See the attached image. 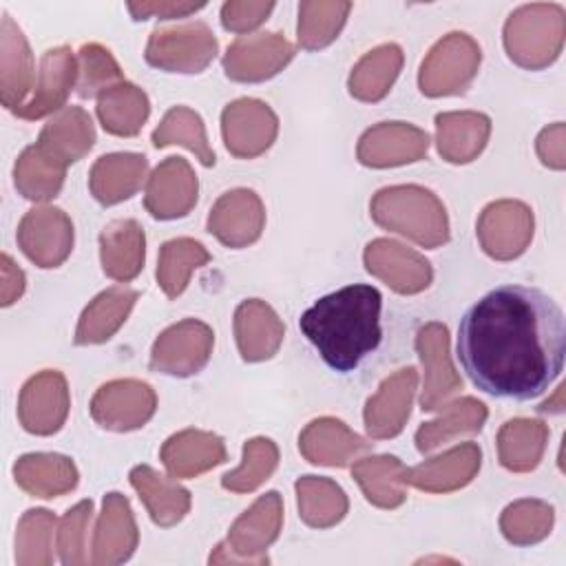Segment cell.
Listing matches in <instances>:
<instances>
[{"instance_id":"cell-3","label":"cell","mask_w":566,"mask_h":566,"mask_svg":"<svg viewBox=\"0 0 566 566\" xmlns=\"http://www.w3.org/2000/svg\"><path fill=\"white\" fill-rule=\"evenodd\" d=\"M369 212L380 228L422 248H438L449 241L447 210L429 188L416 184L380 188L369 203Z\"/></svg>"},{"instance_id":"cell-15","label":"cell","mask_w":566,"mask_h":566,"mask_svg":"<svg viewBox=\"0 0 566 566\" xmlns=\"http://www.w3.org/2000/svg\"><path fill=\"white\" fill-rule=\"evenodd\" d=\"M416 352L424 369L420 407L422 411H438L453 394L462 389V378L455 371L449 354L447 325L436 321L422 325L416 334Z\"/></svg>"},{"instance_id":"cell-32","label":"cell","mask_w":566,"mask_h":566,"mask_svg":"<svg viewBox=\"0 0 566 566\" xmlns=\"http://www.w3.org/2000/svg\"><path fill=\"white\" fill-rule=\"evenodd\" d=\"M15 484L31 497H60L77 486L75 462L62 453H27L13 464Z\"/></svg>"},{"instance_id":"cell-52","label":"cell","mask_w":566,"mask_h":566,"mask_svg":"<svg viewBox=\"0 0 566 566\" xmlns=\"http://www.w3.org/2000/svg\"><path fill=\"white\" fill-rule=\"evenodd\" d=\"M203 7L206 2H130L128 11L133 13L135 20H146V18L170 20V18H186Z\"/></svg>"},{"instance_id":"cell-23","label":"cell","mask_w":566,"mask_h":566,"mask_svg":"<svg viewBox=\"0 0 566 566\" xmlns=\"http://www.w3.org/2000/svg\"><path fill=\"white\" fill-rule=\"evenodd\" d=\"M35 84L33 53L22 29L9 13L0 22V99L2 106L15 113Z\"/></svg>"},{"instance_id":"cell-53","label":"cell","mask_w":566,"mask_h":566,"mask_svg":"<svg viewBox=\"0 0 566 566\" xmlns=\"http://www.w3.org/2000/svg\"><path fill=\"white\" fill-rule=\"evenodd\" d=\"M24 272L13 263V259L9 254H2V285H0V305L9 307L13 305L22 292H24Z\"/></svg>"},{"instance_id":"cell-33","label":"cell","mask_w":566,"mask_h":566,"mask_svg":"<svg viewBox=\"0 0 566 566\" xmlns=\"http://www.w3.org/2000/svg\"><path fill=\"white\" fill-rule=\"evenodd\" d=\"M128 480L157 526H175L190 511V491L177 484V480L157 473L148 464L133 467Z\"/></svg>"},{"instance_id":"cell-6","label":"cell","mask_w":566,"mask_h":566,"mask_svg":"<svg viewBox=\"0 0 566 566\" xmlns=\"http://www.w3.org/2000/svg\"><path fill=\"white\" fill-rule=\"evenodd\" d=\"M482 62L480 44L462 33L453 31L438 40L418 71V86L427 97L462 95L478 75Z\"/></svg>"},{"instance_id":"cell-38","label":"cell","mask_w":566,"mask_h":566,"mask_svg":"<svg viewBox=\"0 0 566 566\" xmlns=\"http://www.w3.org/2000/svg\"><path fill=\"white\" fill-rule=\"evenodd\" d=\"M405 53L398 44L387 42L365 53L349 73V93L360 102H380L400 75Z\"/></svg>"},{"instance_id":"cell-44","label":"cell","mask_w":566,"mask_h":566,"mask_svg":"<svg viewBox=\"0 0 566 566\" xmlns=\"http://www.w3.org/2000/svg\"><path fill=\"white\" fill-rule=\"evenodd\" d=\"M352 2L343 0H305L298 4V44L305 51L329 46L347 22Z\"/></svg>"},{"instance_id":"cell-18","label":"cell","mask_w":566,"mask_h":566,"mask_svg":"<svg viewBox=\"0 0 566 566\" xmlns=\"http://www.w3.org/2000/svg\"><path fill=\"white\" fill-rule=\"evenodd\" d=\"M139 544L137 522L126 495L111 491L104 495L102 513L95 522L91 564L93 566H117L133 557Z\"/></svg>"},{"instance_id":"cell-40","label":"cell","mask_w":566,"mask_h":566,"mask_svg":"<svg viewBox=\"0 0 566 566\" xmlns=\"http://www.w3.org/2000/svg\"><path fill=\"white\" fill-rule=\"evenodd\" d=\"M296 489V502H298V515L301 520L312 528H329L336 526L347 509V495L329 478L321 475H303L294 484Z\"/></svg>"},{"instance_id":"cell-2","label":"cell","mask_w":566,"mask_h":566,"mask_svg":"<svg viewBox=\"0 0 566 566\" xmlns=\"http://www.w3.org/2000/svg\"><path fill=\"white\" fill-rule=\"evenodd\" d=\"M382 296L374 285L354 283L321 296L298 318L301 332L321 358L345 374L371 354L382 336Z\"/></svg>"},{"instance_id":"cell-50","label":"cell","mask_w":566,"mask_h":566,"mask_svg":"<svg viewBox=\"0 0 566 566\" xmlns=\"http://www.w3.org/2000/svg\"><path fill=\"white\" fill-rule=\"evenodd\" d=\"M274 2H252V0H230L221 7V24L232 33H250L268 20Z\"/></svg>"},{"instance_id":"cell-22","label":"cell","mask_w":566,"mask_h":566,"mask_svg":"<svg viewBox=\"0 0 566 566\" xmlns=\"http://www.w3.org/2000/svg\"><path fill=\"white\" fill-rule=\"evenodd\" d=\"M77 84V57L69 46L44 51L31 97L13 113L22 119H42L60 113Z\"/></svg>"},{"instance_id":"cell-1","label":"cell","mask_w":566,"mask_h":566,"mask_svg":"<svg viewBox=\"0 0 566 566\" xmlns=\"http://www.w3.org/2000/svg\"><path fill=\"white\" fill-rule=\"evenodd\" d=\"M564 312L537 287L497 285L460 318V365L478 389L497 398L544 394L564 367Z\"/></svg>"},{"instance_id":"cell-9","label":"cell","mask_w":566,"mask_h":566,"mask_svg":"<svg viewBox=\"0 0 566 566\" xmlns=\"http://www.w3.org/2000/svg\"><path fill=\"white\" fill-rule=\"evenodd\" d=\"M535 230L533 210L517 199L489 203L478 219V241L495 261H513L526 252Z\"/></svg>"},{"instance_id":"cell-14","label":"cell","mask_w":566,"mask_h":566,"mask_svg":"<svg viewBox=\"0 0 566 566\" xmlns=\"http://www.w3.org/2000/svg\"><path fill=\"white\" fill-rule=\"evenodd\" d=\"M71 409V394L62 371L44 369L20 389L18 418L33 436H53L62 429Z\"/></svg>"},{"instance_id":"cell-5","label":"cell","mask_w":566,"mask_h":566,"mask_svg":"<svg viewBox=\"0 0 566 566\" xmlns=\"http://www.w3.org/2000/svg\"><path fill=\"white\" fill-rule=\"evenodd\" d=\"M283 528V497L279 491L259 495L230 526L226 542L217 544L210 564H268L265 551Z\"/></svg>"},{"instance_id":"cell-37","label":"cell","mask_w":566,"mask_h":566,"mask_svg":"<svg viewBox=\"0 0 566 566\" xmlns=\"http://www.w3.org/2000/svg\"><path fill=\"white\" fill-rule=\"evenodd\" d=\"M548 427L535 418L506 420L497 431V458L500 464L513 473L533 471L546 451Z\"/></svg>"},{"instance_id":"cell-11","label":"cell","mask_w":566,"mask_h":566,"mask_svg":"<svg viewBox=\"0 0 566 566\" xmlns=\"http://www.w3.org/2000/svg\"><path fill=\"white\" fill-rule=\"evenodd\" d=\"M15 239L38 268H57L73 250V221L62 208L35 206L20 219Z\"/></svg>"},{"instance_id":"cell-13","label":"cell","mask_w":566,"mask_h":566,"mask_svg":"<svg viewBox=\"0 0 566 566\" xmlns=\"http://www.w3.org/2000/svg\"><path fill=\"white\" fill-rule=\"evenodd\" d=\"M279 117L261 99L239 97L226 104L221 113V135L230 155L254 159L263 155L276 139Z\"/></svg>"},{"instance_id":"cell-35","label":"cell","mask_w":566,"mask_h":566,"mask_svg":"<svg viewBox=\"0 0 566 566\" xmlns=\"http://www.w3.org/2000/svg\"><path fill=\"white\" fill-rule=\"evenodd\" d=\"M407 467L400 458L382 453L360 458L352 467L365 500L378 509H398L407 500Z\"/></svg>"},{"instance_id":"cell-36","label":"cell","mask_w":566,"mask_h":566,"mask_svg":"<svg viewBox=\"0 0 566 566\" xmlns=\"http://www.w3.org/2000/svg\"><path fill=\"white\" fill-rule=\"evenodd\" d=\"M489 418V409L482 400L473 396L458 398L447 402L440 409V416L420 424L416 431V449L420 453H429L436 447L467 433H478Z\"/></svg>"},{"instance_id":"cell-43","label":"cell","mask_w":566,"mask_h":566,"mask_svg":"<svg viewBox=\"0 0 566 566\" xmlns=\"http://www.w3.org/2000/svg\"><path fill=\"white\" fill-rule=\"evenodd\" d=\"M153 146L166 148V146H184L190 153L197 155V159L203 166H214V150L210 148L206 126L199 113H195L188 106H172L159 122V126L153 130Z\"/></svg>"},{"instance_id":"cell-16","label":"cell","mask_w":566,"mask_h":566,"mask_svg":"<svg viewBox=\"0 0 566 566\" xmlns=\"http://www.w3.org/2000/svg\"><path fill=\"white\" fill-rule=\"evenodd\" d=\"M363 261L369 274L398 294H418L433 281L431 263L416 250L394 239H374L365 245Z\"/></svg>"},{"instance_id":"cell-7","label":"cell","mask_w":566,"mask_h":566,"mask_svg":"<svg viewBox=\"0 0 566 566\" xmlns=\"http://www.w3.org/2000/svg\"><path fill=\"white\" fill-rule=\"evenodd\" d=\"M219 42L206 22L157 27L146 42V62L166 73H201L217 55Z\"/></svg>"},{"instance_id":"cell-29","label":"cell","mask_w":566,"mask_h":566,"mask_svg":"<svg viewBox=\"0 0 566 566\" xmlns=\"http://www.w3.org/2000/svg\"><path fill=\"white\" fill-rule=\"evenodd\" d=\"M491 119L478 111H451L436 115L438 153L449 164H469L486 146Z\"/></svg>"},{"instance_id":"cell-49","label":"cell","mask_w":566,"mask_h":566,"mask_svg":"<svg viewBox=\"0 0 566 566\" xmlns=\"http://www.w3.org/2000/svg\"><path fill=\"white\" fill-rule=\"evenodd\" d=\"M91 515H93V502L82 500L75 506H71L60 520L57 533H55V548L64 566L91 564V557L86 551V531H88Z\"/></svg>"},{"instance_id":"cell-8","label":"cell","mask_w":566,"mask_h":566,"mask_svg":"<svg viewBox=\"0 0 566 566\" xmlns=\"http://www.w3.org/2000/svg\"><path fill=\"white\" fill-rule=\"evenodd\" d=\"M214 347V332L210 325L197 318H184L170 327H166L150 349V369L188 378L192 374H199Z\"/></svg>"},{"instance_id":"cell-46","label":"cell","mask_w":566,"mask_h":566,"mask_svg":"<svg viewBox=\"0 0 566 566\" xmlns=\"http://www.w3.org/2000/svg\"><path fill=\"white\" fill-rule=\"evenodd\" d=\"M55 515L49 509H29L15 528V564L49 566L53 564Z\"/></svg>"},{"instance_id":"cell-51","label":"cell","mask_w":566,"mask_h":566,"mask_svg":"<svg viewBox=\"0 0 566 566\" xmlns=\"http://www.w3.org/2000/svg\"><path fill=\"white\" fill-rule=\"evenodd\" d=\"M566 128L562 122H555L546 126L535 142L537 157L542 159L544 166L553 170H564L566 168Z\"/></svg>"},{"instance_id":"cell-26","label":"cell","mask_w":566,"mask_h":566,"mask_svg":"<svg viewBox=\"0 0 566 566\" xmlns=\"http://www.w3.org/2000/svg\"><path fill=\"white\" fill-rule=\"evenodd\" d=\"M371 444L352 431L338 418H316L298 436V451L318 467H347L358 453L369 451Z\"/></svg>"},{"instance_id":"cell-47","label":"cell","mask_w":566,"mask_h":566,"mask_svg":"<svg viewBox=\"0 0 566 566\" xmlns=\"http://www.w3.org/2000/svg\"><path fill=\"white\" fill-rule=\"evenodd\" d=\"M279 467V447L270 438H252L243 444V460L237 469L221 478V486L232 493H250L259 489Z\"/></svg>"},{"instance_id":"cell-27","label":"cell","mask_w":566,"mask_h":566,"mask_svg":"<svg viewBox=\"0 0 566 566\" xmlns=\"http://www.w3.org/2000/svg\"><path fill=\"white\" fill-rule=\"evenodd\" d=\"M285 336L279 314L261 298H248L234 310V338L245 363L272 358Z\"/></svg>"},{"instance_id":"cell-12","label":"cell","mask_w":566,"mask_h":566,"mask_svg":"<svg viewBox=\"0 0 566 566\" xmlns=\"http://www.w3.org/2000/svg\"><path fill=\"white\" fill-rule=\"evenodd\" d=\"M294 57V44L279 31L239 35L226 51L221 64L230 80L243 84L265 82L279 75Z\"/></svg>"},{"instance_id":"cell-48","label":"cell","mask_w":566,"mask_h":566,"mask_svg":"<svg viewBox=\"0 0 566 566\" xmlns=\"http://www.w3.org/2000/svg\"><path fill=\"white\" fill-rule=\"evenodd\" d=\"M124 82L122 69L113 53L97 44L88 42L80 49L77 53V95L88 99V97H99L104 91L111 86Z\"/></svg>"},{"instance_id":"cell-4","label":"cell","mask_w":566,"mask_h":566,"mask_svg":"<svg viewBox=\"0 0 566 566\" xmlns=\"http://www.w3.org/2000/svg\"><path fill=\"white\" fill-rule=\"evenodd\" d=\"M566 11L555 2H533L515 9L504 22L506 55L522 69L551 66L564 46Z\"/></svg>"},{"instance_id":"cell-28","label":"cell","mask_w":566,"mask_h":566,"mask_svg":"<svg viewBox=\"0 0 566 566\" xmlns=\"http://www.w3.org/2000/svg\"><path fill=\"white\" fill-rule=\"evenodd\" d=\"M99 261L108 279L128 283L146 261V234L135 219H115L99 232Z\"/></svg>"},{"instance_id":"cell-31","label":"cell","mask_w":566,"mask_h":566,"mask_svg":"<svg viewBox=\"0 0 566 566\" xmlns=\"http://www.w3.org/2000/svg\"><path fill=\"white\" fill-rule=\"evenodd\" d=\"M148 159L139 153L102 155L88 172V190L102 206L130 199L144 184Z\"/></svg>"},{"instance_id":"cell-42","label":"cell","mask_w":566,"mask_h":566,"mask_svg":"<svg viewBox=\"0 0 566 566\" xmlns=\"http://www.w3.org/2000/svg\"><path fill=\"white\" fill-rule=\"evenodd\" d=\"M208 261H210V252L206 250L203 243L190 237L170 239L159 248L157 272H155L157 283L168 298H177L186 290L190 274L203 268Z\"/></svg>"},{"instance_id":"cell-21","label":"cell","mask_w":566,"mask_h":566,"mask_svg":"<svg viewBox=\"0 0 566 566\" xmlns=\"http://www.w3.org/2000/svg\"><path fill=\"white\" fill-rule=\"evenodd\" d=\"M199 181L184 157H166L148 177L144 206L159 219L170 221L186 217L197 203Z\"/></svg>"},{"instance_id":"cell-20","label":"cell","mask_w":566,"mask_h":566,"mask_svg":"<svg viewBox=\"0 0 566 566\" xmlns=\"http://www.w3.org/2000/svg\"><path fill=\"white\" fill-rule=\"evenodd\" d=\"M418 387V371L416 367H402L387 376L378 391L367 398L363 420L369 438L387 440L396 438L411 413L413 396Z\"/></svg>"},{"instance_id":"cell-10","label":"cell","mask_w":566,"mask_h":566,"mask_svg":"<svg viewBox=\"0 0 566 566\" xmlns=\"http://www.w3.org/2000/svg\"><path fill=\"white\" fill-rule=\"evenodd\" d=\"M157 409L155 389L137 378L104 382L91 398L93 420L108 431H133L144 427Z\"/></svg>"},{"instance_id":"cell-24","label":"cell","mask_w":566,"mask_h":566,"mask_svg":"<svg viewBox=\"0 0 566 566\" xmlns=\"http://www.w3.org/2000/svg\"><path fill=\"white\" fill-rule=\"evenodd\" d=\"M482 467V449L475 442H462L436 458L407 469V484L424 493H451L467 486Z\"/></svg>"},{"instance_id":"cell-30","label":"cell","mask_w":566,"mask_h":566,"mask_svg":"<svg viewBox=\"0 0 566 566\" xmlns=\"http://www.w3.org/2000/svg\"><path fill=\"white\" fill-rule=\"evenodd\" d=\"M35 144L62 166H71L95 144L93 119L82 106H64L42 126Z\"/></svg>"},{"instance_id":"cell-41","label":"cell","mask_w":566,"mask_h":566,"mask_svg":"<svg viewBox=\"0 0 566 566\" xmlns=\"http://www.w3.org/2000/svg\"><path fill=\"white\" fill-rule=\"evenodd\" d=\"M66 166L49 157L38 144L27 146L13 166L15 190L31 201H49L60 195Z\"/></svg>"},{"instance_id":"cell-34","label":"cell","mask_w":566,"mask_h":566,"mask_svg":"<svg viewBox=\"0 0 566 566\" xmlns=\"http://www.w3.org/2000/svg\"><path fill=\"white\" fill-rule=\"evenodd\" d=\"M137 292L126 285H115L99 292L82 312L75 327V345H99L115 336V332L126 323L130 310L135 307Z\"/></svg>"},{"instance_id":"cell-19","label":"cell","mask_w":566,"mask_h":566,"mask_svg":"<svg viewBox=\"0 0 566 566\" xmlns=\"http://www.w3.org/2000/svg\"><path fill=\"white\" fill-rule=\"evenodd\" d=\"M265 228V208L250 188L223 192L208 214V232L228 248H248L259 241Z\"/></svg>"},{"instance_id":"cell-39","label":"cell","mask_w":566,"mask_h":566,"mask_svg":"<svg viewBox=\"0 0 566 566\" xmlns=\"http://www.w3.org/2000/svg\"><path fill=\"white\" fill-rule=\"evenodd\" d=\"M95 108L102 128L117 137H135L150 115V102L144 88L126 80L104 91Z\"/></svg>"},{"instance_id":"cell-45","label":"cell","mask_w":566,"mask_h":566,"mask_svg":"<svg viewBox=\"0 0 566 566\" xmlns=\"http://www.w3.org/2000/svg\"><path fill=\"white\" fill-rule=\"evenodd\" d=\"M555 522V509L544 500H517L500 515L502 535L515 546H531L548 537Z\"/></svg>"},{"instance_id":"cell-17","label":"cell","mask_w":566,"mask_h":566,"mask_svg":"<svg viewBox=\"0 0 566 566\" xmlns=\"http://www.w3.org/2000/svg\"><path fill=\"white\" fill-rule=\"evenodd\" d=\"M427 150V130L409 122H380L360 135L356 157L369 168H394L420 161Z\"/></svg>"},{"instance_id":"cell-25","label":"cell","mask_w":566,"mask_h":566,"mask_svg":"<svg viewBox=\"0 0 566 566\" xmlns=\"http://www.w3.org/2000/svg\"><path fill=\"white\" fill-rule=\"evenodd\" d=\"M161 464L175 480L199 478L201 473L223 464L228 453L223 440L212 431L184 429L172 433L159 451Z\"/></svg>"}]
</instances>
